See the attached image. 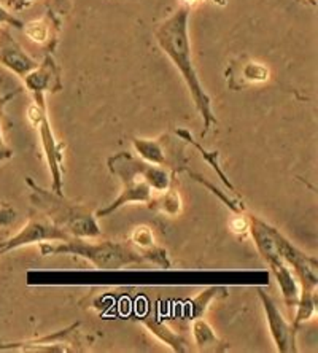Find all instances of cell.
<instances>
[{
	"label": "cell",
	"mask_w": 318,
	"mask_h": 353,
	"mask_svg": "<svg viewBox=\"0 0 318 353\" xmlns=\"http://www.w3.org/2000/svg\"><path fill=\"white\" fill-rule=\"evenodd\" d=\"M190 8L179 7L170 17L163 21L156 30L159 48L164 51L166 56L174 62L177 70L183 77V80L190 91L196 110L201 113L204 121V131L202 136H207L208 131L217 124L215 113L212 110V101L201 85L199 75L192 62L191 41H190Z\"/></svg>",
	"instance_id": "6da1fadb"
},
{
	"label": "cell",
	"mask_w": 318,
	"mask_h": 353,
	"mask_svg": "<svg viewBox=\"0 0 318 353\" xmlns=\"http://www.w3.org/2000/svg\"><path fill=\"white\" fill-rule=\"evenodd\" d=\"M108 170L118 176L121 181L123 190L112 204L97 210L96 216L103 218L112 215L118 209L126 204H150L153 199V190L163 193L174 185L175 172L170 169L147 163L140 157H134L131 153H117L107 161Z\"/></svg>",
	"instance_id": "7a4b0ae2"
},
{
	"label": "cell",
	"mask_w": 318,
	"mask_h": 353,
	"mask_svg": "<svg viewBox=\"0 0 318 353\" xmlns=\"http://www.w3.org/2000/svg\"><path fill=\"white\" fill-rule=\"evenodd\" d=\"M43 256L70 255L90 261L99 271H119L131 264L143 263L145 259L131 245V242L101 241L90 242L85 237L70 236L62 242L39 243Z\"/></svg>",
	"instance_id": "3957f363"
},
{
	"label": "cell",
	"mask_w": 318,
	"mask_h": 353,
	"mask_svg": "<svg viewBox=\"0 0 318 353\" xmlns=\"http://www.w3.org/2000/svg\"><path fill=\"white\" fill-rule=\"evenodd\" d=\"M30 190V202L40 214L51 223L64 230L69 236L96 239L101 236V228L96 221V215L81 204L70 202L64 194H57L53 190H45L28 176L26 179Z\"/></svg>",
	"instance_id": "277c9868"
},
{
	"label": "cell",
	"mask_w": 318,
	"mask_h": 353,
	"mask_svg": "<svg viewBox=\"0 0 318 353\" xmlns=\"http://www.w3.org/2000/svg\"><path fill=\"white\" fill-rule=\"evenodd\" d=\"M34 103L29 107L28 117L29 121L37 128L41 148L45 152L46 163H48L51 180H53V186L51 190L57 194L62 193V172H64V143H61L57 137L54 136L53 128H51L48 110H46V101L45 96H34Z\"/></svg>",
	"instance_id": "5b68a950"
},
{
	"label": "cell",
	"mask_w": 318,
	"mask_h": 353,
	"mask_svg": "<svg viewBox=\"0 0 318 353\" xmlns=\"http://www.w3.org/2000/svg\"><path fill=\"white\" fill-rule=\"evenodd\" d=\"M70 236L64 230L51 223L46 216H30L29 221L21 228L13 237L0 242V255L18 250L21 247L30 245V243H45V242H62Z\"/></svg>",
	"instance_id": "8992f818"
},
{
	"label": "cell",
	"mask_w": 318,
	"mask_h": 353,
	"mask_svg": "<svg viewBox=\"0 0 318 353\" xmlns=\"http://www.w3.org/2000/svg\"><path fill=\"white\" fill-rule=\"evenodd\" d=\"M275 245L284 261L288 264L290 269H295L299 279V292H317L318 275H317V259L306 253H302L298 247H295L290 241H286L280 232L272 230Z\"/></svg>",
	"instance_id": "52a82bcc"
},
{
	"label": "cell",
	"mask_w": 318,
	"mask_h": 353,
	"mask_svg": "<svg viewBox=\"0 0 318 353\" xmlns=\"http://www.w3.org/2000/svg\"><path fill=\"white\" fill-rule=\"evenodd\" d=\"M80 323L70 325L69 328L57 331V333L48 334L45 337H37L34 341L24 342H13V344H2L0 352H32V353H66V352H83L80 342L74 337L78 334L77 328Z\"/></svg>",
	"instance_id": "ba28073f"
},
{
	"label": "cell",
	"mask_w": 318,
	"mask_h": 353,
	"mask_svg": "<svg viewBox=\"0 0 318 353\" xmlns=\"http://www.w3.org/2000/svg\"><path fill=\"white\" fill-rule=\"evenodd\" d=\"M258 296L263 303L266 320H268L270 336H272L277 350L280 353L298 352V347H296V333H298V330H295V326L285 320V316L281 315L279 307L275 305L274 299L264 290H259Z\"/></svg>",
	"instance_id": "9c48e42d"
},
{
	"label": "cell",
	"mask_w": 318,
	"mask_h": 353,
	"mask_svg": "<svg viewBox=\"0 0 318 353\" xmlns=\"http://www.w3.org/2000/svg\"><path fill=\"white\" fill-rule=\"evenodd\" d=\"M0 64L21 79L39 65V62L30 58L23 50V46L13 39L8 26H0Z\"/></svg>",
	"instance_id": "30bf717a"
},
{
	"label": "cell",
	"mask_w": 318,
	"mask_h": 353,
	"mask_svg": "<svg viewBox=\"0 0 318 353\" xmlns=\"http://www.w3.org/2000/svg\"><path fill=\"white\" fill-rule=\"evenodd\" d=\"M24 85L34 96H45L46 92H57L62 90L59 67L53 58V53L45 56L41 64L30 70L28 75L23 77Z\"/></svg>",
	"instance_id": "8fae6325"
},
{
	"label": "cell",
	"mask_w": 318,
	"mask_h": 353,
	"mask_svg": "<svg viewBox=\"0 0 318 353\" xmlns=\"http://www.w3.org/2000/svg\"><path fill=\"white\" fill-rule=\"evenodd\" d=\"M131 245L143 256L145 261L153 263L155 266H158L161 269H170L172 263L168 252L156 243L153 231H151L150 226L140 225L137 228H134L131 234Z\"/></svg>",
	"instance_id": "7c38bea8"
},
{
	"label": "cell",
	"mask_w": 318,
	"mask_h": 353,
	"mask_svg": "<svg viewBox=\"0 0 318 353\" xmlns=\"http://www.w3.org/2000/svg\"><path fill=\"white\" fill-rule=\"evenodd\" d=\"M135 152L139 153V157L147 161V163L163 165V168L170 169L172 172H175L177 165L174 161L169 158V150L163 145V139L153 140V139H132Z\"/></svg>",
	"instance_id": "4fadbf2b"
},
{
	"label": "cell",
	"mask_w": 318,
	"mask_h": 353,
	"mask_svg": "<svg viewBox=\"0 0 318 353\" xmlns=\"http://www.w3.org/2000/svg\"><path fill=\"white\" fill-rule=\"evenodd\" d=\"M140 323H143L145 328H147L151 334L158 337L161 342H164L166 345H169L174 352L185 353L190 352V347H188V342L185 337H181L179 333H175L174 330H170L164 321H161L155 316H147V319L139 320Z\"/></svg>",
	"instance_id": "5bb4252c"
},
{
	"label": "cell",
	"mask_w": 318,
	"mask_h": 353,
	"mask_svg": "<svg viewBox=\"0 0 318 353\" xmlns=\"http://www.w3.org/2000/svg\"><path fill=\"white\" fill-rule=\"evenodd\" d=\"M192 336H195L196 347L199 352H226L228 345L223 342L220 337L215 334L212 326L206 320L196 319L192 320Z\"/></svg>",
	"instance_id": "9a60e30c"
},
{
	"label": "cell",
	"mask_w": 318,
	"mask_h": 353,
	"mask_svg": "<svg viewBox=\"0 0 318 353\" xmlns=\"http://www.w3.org/2000/svg\"><path fill=\"white\" fill-rule=\"evenodd\" d=\"M226 296H228V288L226 287L213 285V287L206 288L204 292H201L199 294L195 296V298L188 301V303H186V316L190 320L201 319V316L206 314L208 304H210L212 301L220 299V298H226Z\"/></svg>",
	"instance_id": "2e32d148"
},
{
	"label": "cell",
	"mask_w": 318,
	"mask_h": 353,
	"mask_svg": "<svg viewBox=\"0 0 318 353\" xmlns=\"http://www.w3.org/2000/svg\"><path fill=\"white\" fill-rule=\"evenodd\" d=\"M175 134H177V136H179L181 140H183L185 143L192 145V147H195V148L197 150V152L201 153V157L204 158L206 163L210 164V168H213V170H215L217 175L220 176L223 183H225V185L228 186V188L232 191V193H236V188H234L232 183H231V181H229V179H228V175H226L225 172H223V169L220 168V153H218V152H208V150H206L204 147H202V145H199V143L196 142L195 137L191 136V132L186 131V129H177Z\"/></svg>",
	"instance_id": "e0dca14e"
},
{
	"label": "cell",
	"mask_w": 318,
	"mask_h": 353,
	"mask_svg": "<svg viewBox=\"0 0 318 353\" xmlns=\"http://www.w3.org/2000/svg\"><path fill=\"white\" fill-rule=\"evenodd\" d=\"M148 207L153 210L168 214L170 216H175L180 214L183 204H181V197L179 194V191H177L175 185H172L170 188L163 191V193H159L158 197H153V199L150 201Z\"/></svg>",
	"instance_id": "ac0fdd59"
},
{
	"label": "cell",
	"mask_w": 318,
	"mask_h": 353,
	"mask_svg": "<svg viewBox=\"0 0 318 353\" xmlns=\"http://www.w3.org/2000/svg\"><path fill=\"white\" fill-rule=\"evenodd\" d=\"M296 307H298V312H296L293 326L295 330H298L304 321L310 320L317 314V292H299Z\"/></svg>",
	"instance_id": "d6986e66"
},
{
	"label": "cell",
	"mask_w": 318,
	"mask_h": 353,
	"mask_svg": "<svg viewBox=\"0 0 318 353\" xmlns=\"http://www.w3.org/2000/svg\"><path fill=\"white\" fill-rule=\"evenodd\" d=\"M23 30L30 40H34L35 43L40 45H48L50 37L54 39V35H51L50 32V24L46 19H37L32 21V23L24 24Z\"/></svg>",
	"instance_id": "ffe728a7"
},
{
	"label": "cell",
	"mask_w": 318,
	"mask_h": 353,
	"mask_svg": "<svg viewBox=\"0 0 318 353\" xmlns=\"http://www.w3.org/2000/svg\"><path fill=\"white\" fill-rule=\"evenodd\" d=\"M270 72L266 65L258 64V62H252L248 61L247 64L242 65L241 70V77L242 80H245L247 85H252V83H264L269 80Z\"/></svg>",
	"instance_id": "44dd1931"
},
{
	"label": "cell",
	"mask_w": 318,
	"mask_h": 353,
	"mask_svg": "<svg viewBox=\"0 0 318 353\" xmlns=\"http://www.w3.org/2000/svg\"><path fill=\"white\" fill-rule=\"evenodd\" d=\"M0 26H8V28L23 29L24 23L14 17V14L7 12V8H3L2 5H0Z\"/></svg>",
	"instance_id": "7402d4cb"
},
{
	"label": "cell",
	"mask_w": 318,
	"mask_h": 353,
	"mask_svg": "<svg viewBox=\"0 0 318 353\" xmlns=\"http://www.w3.org/2000/svg\"><path fill=\"white\" fill-rule=\"evenodd\" d=\"M51 12H53L56 17H67L70 12V0H51Z\"/></svg>",
	"instance_id": "603a6c76"
},
{
	"label": "cell",
	"mask_w": 318,
	"mask_h": 353,
	"mask_svg": "<svg viewBox=\"0 0 318 353\" xmlns=\"http://www.w3.org/2000/svg\"><path fill=\"white\" fill-rule=\"evenodd\" d=\"M14 220H17V212H14L13 207L7 205L0 209V226L5 228L13 225Z\"/></svg>",
	"instance_id": "cb8c5ba5"
},
{
	"label": "cell",
	"mask_w": 318,
	"mask_h": 353,
	"mask_svg": "<svg viewBox=\"0 0 318 353\" xmlns=\"http://www.w3.org/2000/svg\"><path fill=\"white\" fill-rule=\"evenodd\" d=\"M12 157H13V152L12 148L5 143L3 136H2V126H0V163H3V161H7Z\"/></svg>",
	"instance_id": "d4e9b609"
},
{
	"label": "cell",
	"mask_w": 318,
	"mask_h": 353,
	"mask_svg": "<svg viewBox=\"0 0 318 353\" xmlns=\"http://www.w3.org/2000/svg\"><path fill=\"white\" fill-rule=\"evenodd\" d=\"M232 230H234V232H239V234H242V232H247L248 231L247 216H237L236 220L232 221Z\"/></svg>",
	"instance_id": "484cf974"
},
{
	"label": "cell",
	"mask_w": 318,
	"mask_h": 353,
	"mask_svg": "<svg viewBox=\"0 0 318 353\" xmlns=\"http://www.w3.org/2000/svg\"><path fill=\"white\" fill-rule=\"evenodd\" d=\"M30 3H32V0H8V7L14 12H23Z\"/></svg>",
	"instance_id": "4316f807"
},
{
	"label": "cell",
	"mask_w": 318,
	"mask_h": 353,
	"mask_svg": "<svg viewBox=\"0 0 318 353\" xmlns=\"http://www.w3.org/2000/svg\"><path fill=\"white\" fill-rule=\"evenodd\" d=\"M17 96V91H13V92H10V94H7V96H2L0 97V115H2V108L7 105V103L12 101V99Z\"/></svg>",
	"instance_id": "83f0119b"
},
{
	"label": "cell",
	"mask_w": 318,
	"mask_h": 353,
	"mask_svg": "<svg viewBox=\"0 0 318 353\" xmlns=\"http://www.w3.org/2000/svg\"><path fill=\"white\" fill-rule=\"evenodd\" d=\"M180 2H181V7H186V8L191 10V7H195V5L201 3L202 0H180Z\"/></svg>",
	"instance_id": "f1b7e54d"
}]
</instances>
